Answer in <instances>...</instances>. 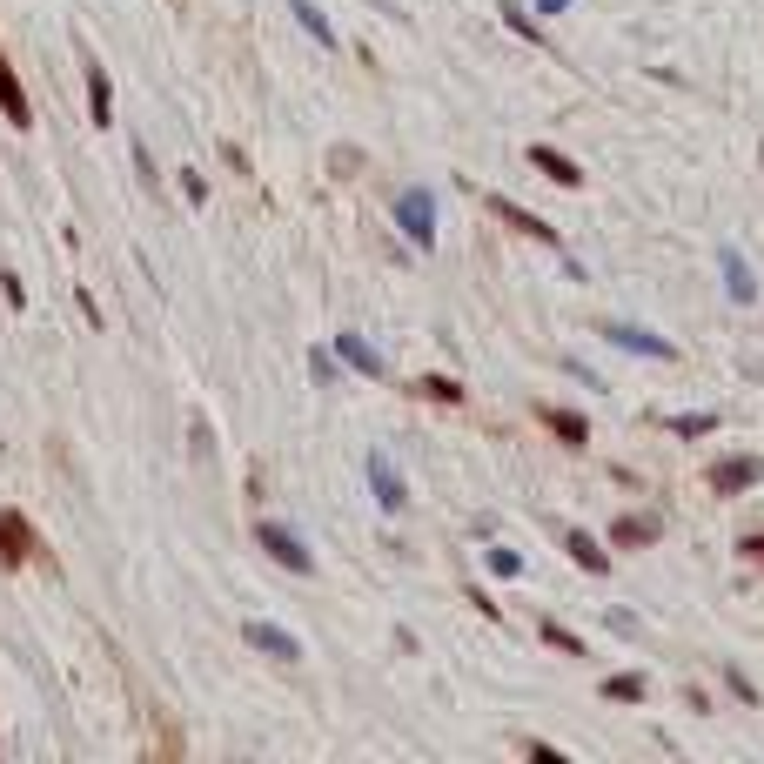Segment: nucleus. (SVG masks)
<instances>
[{
  "mask_svg": "<svg viewBox=\"0 0 764 764\" xmlns=\"http://www.w3.org/2000/svg\"><path fill=\"white\" fill-rule=\"evenodd\" d=\"M255 543H262L282 570H295V577H309V570H315V557L302 550V537H295L289 523H262V530H255Z\"/></svg>",
  "mask_w": 764,
  "mask_h": 764,
  "instance_id": "obj_1",
  "label": "nucleus"
},
{
  "mask_svg": "<svg viewBox=\"0 0 764 764\" xmlns=\"http://www.w3.org/2000/svg\"><path fill=\"white\" fill-rule=\"evenodd\" d=\"M41 550V537L27 530V517L21 510H0V563H27Z\"/></svg>",
  "mask_w": 764,
  "mask_h": 764,
  "instance_id": "obj_6",
  "label": "nucleus"
},
{
  "mask_svg": "<svg viewBox=\"0 0 764 764\" xmlns=\"http://www.w3.org/2000/svg\"><path fill=\"white\" fill-rule=\"evenodd\" d=\"M604 336L617 342V349H630V356H651V362H677V349L664 336H651V329H637V322H604Z\"/></svg>",
  "mask_w": 764,
  "mask_h": 764,
  "instance_id": "obj_4",
  "label": "nucleus"
},
{
  "mask_svg": "<svg viewBox=\"0 0 764 764\" xmlns=\"http://www.w3.org/2000/svg\"><path fill=\"white\" fill-rule=\"evenodd\" d=\"M537 7H543V14H563V7H570V0H537Z\"/></svg>",
  "mask_w": 764,
  "mask_h": 764,
  "instance_id": "obj_26",
  "label": "nucleus"
},
{
  "mask_svg": "<svg viewBox=\"0 0 764 764\" xmlns=\"http://www.w3.org/2000/svg\"><path fill=\"white\" fill-rule=\"evenodd\" d=\"M409 396H423V403H463V382H450V376H416L409 382Z\"/></svg>",
  "mask_w": 764,
  "mask_h": 764,
  "instance_id": "obj_14",
  "label": "nucleus"
},
{
  "mask_svg": "<svg viewBox=\"0 0 764 764\" xmlns=\"http://www.w3.org/2000/svg\"><path fill=\"white\" fill-rule=\"evenodd\" d=\"M570 557L584 563L590 577H604V570H610V550H604L597 537H584V530H570Z\"/></svg>",
  "mask_w": 764,
  "mask_h": 764,
  "instance_id": "obj_15",
  "label": "nucleus"
},
{
  "mask_svg": "<svg viewBox=\"0 0 764 764\" xmlns=\"http://www.w3.org/2000/svg\"><path fill=\"white\" fill-rule=\"evenodd\" d=\"M490 570H496V577H517L523 557H517V550H490Z\"/></svg>",
  "mask_w": 764,
  "mask_h": 764,
  "instance_id": "obj_23",
  "label": "nucleus"
},
{
  "mask_svg": "<svg viewBox=\"0 0 764 764\" xmlns=\"http://www.w3.org/2000/svg\"><path fill=\"white\" fill-rule=\"evenodd\" d=\"M530 168H543V175H550V181H563V188H577V181H584V168H577V161H570V155H557V148H543V141L530 148Z\"/></svg>",
  "mask_w": 764,
  "mask_h": 764,
  "instance_id": "obj_12",
  "label": "nucleus"
},
{
  "mask_svg": "<svg viewBox=\"0 0 764 764\" xmlns=\"http://www.w3.org/2000/svg\"><path fill=\"white\" fill-rule=\"evenodd\" d=\"M242 637H248V651H262V657H275V664H302V644H295L282 624H269V617H248L242 624Z\"/></svg>",
  "mask_w": 764,
  "mask_h": 764,
  "instance_id": "obj_2",
  "label": "nucleus"
},
{
  "mask_svg": "<svg viewBox=\"0 0 764 764\" xmlns=\"http://www.w3.org/2000/svg\"><path fill=\"white\" fill-rule=\"evenodd\" d=\"M88 101H94V128H108L114 121V88H108V68L88 61Z\"/></svg>",
  "mask_w": 764,
  "mask_h": 764,
  "instance_id": "obj_13",
  "label": "nucleus"
},
{
  "mask_svg": "<svg viewBox=\"0 0 764 764\" xmlns=\"http://www.w3.org/2000/svg\"><path fill=\"white\" fill-rule=\"evenodd\" d=\"M336 349H342V362H349L356 376H382V356H376V349H369V342H362V336H342Z\"/></svg>",
  "mask_w": 764,
  "mask_h": 764,
  "instance_id": "obj_16",
  "label": "nucleus"
},
{
  "mask_svg": "<svg viewBox=\"0 0 764 764\" xmlns=\"http://www.w3.org/2000/svg\"><path fill=\"white\" fill-rule=\"evenodd\" d=\"M289 7H295V21L309 27V34H315V41H322V47H336V27H329V14H322L315 0H289Z\"/></svg>",
  "mask_w": 764,
  "mask_h": 764,
  "instance_id": "obj_18",
  "label": "nucleus"
},
{
  "mask_svg": "<svg viewBox=\"0 0 764 764\" xmlns=\"http://www.w3.org/2000/svg\"><path fill=\"white\" fill-rule=\"evenodd\" d=\"M523 751H530V758H543V764H563V751H557V744H543V738H523Z\"/></svg>",
  "mask_w": 764,
  "mask_h": 764,
  "instance_id": "obj_24",
  "label": "nucleus"
},
{
  "mask_svg": "<svg viewBox=\"0 0 764 764\" xmlns=\"http://www.w3.org/2000/svg\"><path fill=\"white\" fill-rule=\"evenodd\" d=\"M543 644H550V651H570V657H584V637H570L563 624H543Z\"/></svg>",
  "mask_w": 764,
  "mask_h": 764,
  "instance_id": "obj_20",
  "label": "nucleus"
},
{
  "mask_svg": "<svg viewBox=\"0 0 764 764\" xmlns=\"http://www.w3.org/2000/svg\"><path fill=\"white\" fill-rule=\"evenodd\" d=\"M724 289H731V302H751V295H758V282H751V269H744V255H731V248H724Z\"/></svg>",
  "mask_w": 764,
  "mask_h": 764,
  "instance_id": "obj_17",
  "label": "nucleus"
},
{
  "mask_svg": "<svg viewBox=\"0 0 764 764\" xmlns=\"http://www.w3.org/2000/svg\"><path fill=\"white\" fill-rule=\"evenodd\" d=\"M0 114L14 121V128H34V101H27V88H21V74L7 68V54H0Z\"/></svg>",
  "mask_w": 764,
  "mask_h": 764,
  "instance_id": "obj_9",
  "label": "nucleus"
},
{
  "mask_svg": "<svg viewBox=\"0 0 764 764\" xmlns=\"http://www.w3.org/2000/svg\"><path fill=\"white\" fill-rule=\"evenodd\" d=\"M664 537V517H617L610 523V543L617 550H644V543H657Z\"/></svg>",
  "mask_w": 764,
  "mask_h": 764,
  "instance_id": "obj_10",
  "label": "nucleus"
},
{
  "mask_svg": "<svg viewBox=\"0 0 764 764\" xmlns=\"http://www.w3.org/2000/svg\"><path fill=\"white\" fill-rule=\"evenodd\" d=\"M744 557H751V563L764 570V537H751V543H744Z\"/></svg>",
  "mask_w": 764,
  "mask_h": 764,
  "instance_id": "obj_25",
  "label": "nucleus"
},
{
  "mask_svg": "<svg viewBox=\"0 0 764 764\" xmlns=\"http://www.w3.org/2000/svg\"><path fill=\"white\" fill-rule=\"evenodd\" d=\"M758 476H764L758 456H724V463H711V490H718V496H738V490H751Z\"/></svg>",
  "mask_w": 764,
  "mask_h": 764,
  "instance_id": "obj_7",
  "label": "nucleus"
},
{
  "mask_svg": "<svg viewBox=\"0 0 764 764\" xmlns=\"http://www.w3.org/2000/svg\"><path fill=\"white\" fill-rule=\"evenodd\" d=\"M483 208H490V215H496L503 228H517V235H530V242H557V228H550V222H537L530 208H517L510 195H483Z\"/></svg>",
  "mask_w": 764,
  "mask_h": 764,
  "instance_id": "obj_5",
  "label": "nucleus"
},
{
  "mask_svg": "<svg viewBox=\"0 0 764 764\" xmlns=\"http://www.w3.org/2000/svg\"><path fill=\"white\" fill-rule=\"evenodd\" d=\"M503 21H510V27H517V34H530V41H537V21H530V14H523V7H517V0H503Z\"/></svg>",
  "mask_w": 764,
  "mask_h": 764,
  "instance_id": "obj_22",
  "label": "nucleus"
},
{
  "mask_svg": "<svg viewBox=\"0 0 764 764\" xmlns=\"http://www.w3.org/2000/svg\"><path fill=\"white\" fill-rule=\"evenodd\" d=\"M369 483H376V503L396 517V510H409V490H403V476L389 470V456L382 450H369Z\"/></svg>",
  "mask_w": 764,
  "mask_h": 764,
  "instance_id": "obj_8",
  "label": "nucleus"
},
{
  "mask_svg": "<svg viewBox=\"0 0 764 764\" xmlns=\"http://www.w3.org/2000/svg\"><path fill=\"white\" fill-rule=\"evenodd\" d=\"M396 222L409 228V242H416V248L436 242V202H429V188H409L403 202H396Z\"/></svg>",
  "mask_w": 764,
  "mask_h": 764,
  "instance_id": "obj_3",
  "label": "nucleus"
},
{
  "mask_svg": "<svg viewBox=\"0 0 764 764\" xmlns=\"http://www.w3.org/2000/svg\"><path fill=\"white\" fill-rule=\"evenodd\" d=\"M537 416H543V429H550L557 443H570V450H584V443H590V423L577 416V409H537Z\"/></svg>",
  "mask_w": 764,
  "mask_h": 764,
  "instance_id": "obj_11",
  "label": "nucleus"
},
{
  "mask_svg": "<svg viewBox=\"0 0 764 764\" xmlns=\"http://www.w3.org/2000/svg\"><path fill=\"white\" fill-rule=\"evenodd\" d=\"M604 697H610V704H644V677H637V671L604 677Z\"/></svg>",
  "mask_w": 764,
  "mask_h": 764,
  "instance_id": "obj_19",
  "label": "nucleus"
},
{
  "mask_svg": "<svg viewBox=\"0 0 764 764\" xmlns=\"http://www.w3.org/2000/svg\"><path fill=\"white\" fill-rule=\"evenodd\" d=\"M677 436H711V429H718V416H677Z\"/></svg>",
  "mask_w": 764,
  "mask_h": 764,
  "instance_id": "obj_21",
  "label": "nucleus"
}]
</instances>
